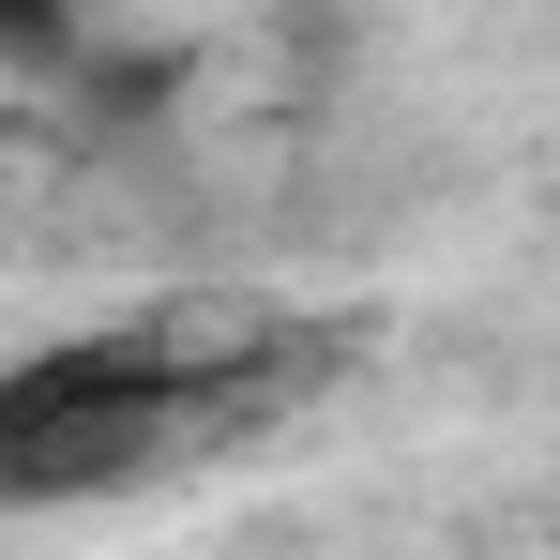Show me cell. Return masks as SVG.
I'll use <instances>...</instances> for the list:
<instances>
[{"label":"cell","instance_id":"obj_1","mask_svg":"<svg viewBox=\"0 0 560 560\" xmlns=\"http://www.w3.org/2000/svg\"><path fill=\"white\" fill-rule=\"evenodd\" d=\"M273 394H288V349H258V334H197V318L61 334V349L0 364V515L137 485V469L197 455L212 424H258Z\"/></svg>","mask_w":560,"mask_h":560},{"label":"cell","instance_id":"obj_2","mask_svg":"<svg viewBox=\"0 0 560 560\" xmlns=\"http://www.w3.org/2000/svg\"><path fill=\"white\" fill-rule=\"evenodd\" d=\"M46 46H77V0H0V61H46Z\"/></svg>","mask_w":560,"mask_h":560}]
</instances>
